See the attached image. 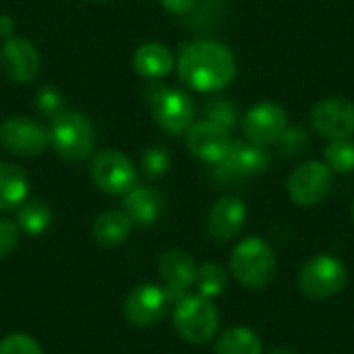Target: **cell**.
I'll return each mask as SVG.
<instances>
[{
	"mask_svg": "<svg viewBox=\"0 0 354 354\" xmlns=\"http://www.w3.org/2000/svg\"><path fill=\"white\" fill-rule=\"evenodd\" d=\"M87 2H93V4H104V2H108V0H87Z\"/></svg>",
	"mask_w": 354,
	"mask_h": 354,
	"instance_id": "cell-36",
	"label": "cell"
},
{
	"mask_svg": "<svg viewBox=\"0 0 354 354\" xmlns=\"http://www.w3.org/2000/svg\"><path fill=\"white\" fill-rule=\"evenodd\" d=\"M133 230L131 218L122 209H108L100 214L93 222V239L102 247H118L122 245Z\"/></svg>",
	"mask_w": 354,
	"mask_h": 354,
	"instance_id": "cell-21",
	"label": "cell"
},
{
	"mask_svg": "<svg viewBox=\"0 0 354 354\" xmlns=\"http://www.w3.org/2000/svg\"><path fill=\"white\" fill-rule=\"evenodd\" d=\"M185 141L189 151L207 164H218L230 151L232 145L230 131L207 118L193 122L185 133Z\"/></svg>",
	"mask_w": 354,
	"mask_h": 354,
	"instance_id": "cell-14",
	"label": "cell"
},
{
	"mask_svg": "<svg viewBox=\"0 0 354 354\" xmlns=\"http://www.w3.org/2000/svg\"><path fill=\"white\" fill-rule=\"evenodd\" d=\"M193 29H209L222 17V2L220 0H199L197 6L189 12Z\"/></svg>",
	"mask_w": 354,
	"mask_h": 354,
	"instance_id": "cell-29",
	"label": "cell"
},
{
	"mask_svg": "<svg viewBox=\"0 0 354 354\" xmlns=\"http://www.w3.org/2000/svg\"><path fill=\"white\" fill-rule=\"evenodd\" d=\"M0 145L19 158L41 156L50 145L48 129L29 116H8L0 122Z\"/></svg>",
	"mask_w": 354,
	"mask_h": 354,
	"instance_id": "cell-9",
	"label": "cell"
},
{
	"mask_svg": "<svg viewBox=\"0 0 354 354\" xmlns=\"http://www.w3.org/2000/svg\"><path fill=\"white\" fill-rule=\"evenodd\" d=\"M50 145L68 162H83L95 149V129L91 120L73 110H62L50 120Z\"/></svg>",
	"mask_w": 354,
	"mask_h": 354,
	"instance_id": "cell-3",
	"label": "cell"
},
{
	"mask_svg": "<svg viewBox=\"0 0 354 354\" xmlns=\"http://www.w3.org/2000/svg\"><path fill=\"white\" fill-rule=\"evenodd\" d=\"M0 354H44L39 344L27 334H10L0 340Z\"/></svg>",
	"mask_w": 354,
	"mask_h": 354,
	"instance_id": "cell-31",
	"label": "cell"
},
{
	"mask_svg": "<svg viewBox=\"0 0 354 354\" xmlns=\"http://www.w3.org/2000/svg\"><path fill=\"white\" fill-rule=\"evenodd\" d=\"M313 129L330 139H348L354 135V102L348 97H326L311 110Z\"/></svg>",
	"mask_w": 354,
	"mask_h": 354,
	"instance_id": "cell-11",
	"label": "cell"
},
{
	"mask_svg": "<svg viewBox=\"0 0 354 354\" xmlns=\"http://www.w3.org/2000/svg\"><path fill=\"white\" fill-rule=\"evenodd\" d=\"M276 143H278V149H280L282 156L295 158V156L305 153V149H309L311 139H309L307 131L297 124V127H286Z\"/></svg>",
	"mask_w": 354,
	"mask_h": 354,
	"instance_id": "cell-27",
	"label": "cell"
},
{
	"mask_svg": "<svg viewBox=\"0 0 354 354\" xmlns=\"http://www.w3.org/2000/svg\"><path fill=\"white\" fill-rule=\"evenodd\" d=\"M162 6L170 12V15H176V17H185L189 15L199 0H160Z\"/></svg>",
	"mask_w": 354,
	"mask_h": 354,
	"instance_id": "cell-33",
	"label": "cell"
},
{
	"mask_svg": "<svg viewBox=\"0 0 354 354\" xmlns=\"http://www.w3.org/2000/svg\"><path fill=\"white\" fill-rule=\"evenodd\" d=\"M52 222V212L41 199H25L17 207V226L21 232L29 236H39L41 232L48 230Z\"/></svg>",
	"mask_w": 354,
	"mask_h": 354,
	"instance_id": "cell-22",
	"label": "cell"
},
{
	"mask_svg": "<svg viewBox=\"0 0 354 354\" xmlns=\"http://www.w3.org/2000/svg\"><path fill=\"white\" fill-rule=\"evenodd\" d=\"M351 216H353V222H354V199H353V205H351Z\"/></svg>",
	"mask_w": 354,
	"mask_h": 354,
	"instance_id": "cell-37",
	"label": "cell"
},
{
	"mask_svg": "<svg viewBox=\"0 0 354 354\" xmlns=\"http://www.w3.org/2000/svg\"><path fill=\"white\" fill-rule=\"evenodd\" d=\"M226 282H228V276H226V270L220 263L207 261L197 270L195 284L199 288V295L205 297V299L220 297L224 292V288H226Z\"/></svg>",
	"mask_w": 354,
	"mask_h": 354,
	"instance_id": "cell-24",
	"label": "cell"
},
{
	"mask_svg": "<svg viewBox=\"0 0 354 354\" xmlns=\"http://www.w3.org/2000/svg\"><path fill=\"white\" fill-rule=\"evenodd\" d=\"M168 297L156 284H141L124 299V317L137 328H151L166 317Z\"/></svg>",
	"mask_w": 354,
	"mask_h": 354,
	"instance_id": "cell-13",
	"label": "cell"
},
{
	"mask_svg": "<svg viewBox=\"0 0 354 354\" xmlns=\"http://www.w3.org/2000/svg\"><path fill=\"white\" fill-rule=\"evenodd\" d=\"M29 195L25 170L12 162H0V212L17 209Z\"/></svg>",
	"mask_w": 354,
	"mask_h": 354,
	"instance_id": "cell-20",
	"label": "cell"
},
{
	"mask_svg": "<svg viewBox=\"0 0 354 354\" xmlns=\"http://www.w3.org/2000/svg\"><path fill=\"white\" fill-rule=\"evenodd\" d=\"M203 112H205L207 120H212V122L224 127L226 131H230V129L236 127V116H239V114H236V108H234V104H232L230 100L212 97V100L205 104Z\"/></svg>",
	"mask_w": 354,
	"mask_h": 354,
	"instance_id": "cell-28",
	"label": "cell"
},
{
	"mask_svg": "<svg viewBox=\"0 0 354 354\" xmlns=\"http://www.w3.org/2000/svg\"><path fill=\"white\" fill-rule=\"evenodd\" d=\"M0 66L10 81L29 83L37 77L41 58H39L37 48L29 39L12 35L4 39L0 48Z\"/></svg>",
	"mask_w": 354,
	"mask_h": 354,
	"instance_id": "cell-15",
	"label": "cell"
},
{
	"mask_svg": "<svg viewBox=\"0 0 354 354\" xmlns=\"http://www.w3.org/2000/svg\"><path fill=\"white\" fill-rule=\"evenodd\" d=\"M241 127L247 141L268 147L270 143L278 141V137L288 127V114L276 102H261L243 116Z\"/></svg>",
	"mask_w": 354,
	"mask_h": 354,
	"instance_id": "cell-12",
	"label": "cell"
},
{
	"mask_svg": "<svg viewBox=\"0 0 354 354\" xmlns=\"http://www.w3.org/2000/svg\"><path fill=\"white\" fill-rule=\"evenodd\" d=\"M270 354H299L297 351H292V348H276V351H272Z\"/></svg>",
	"mask_w": 354,
	"mask_h": 354,
	"instance_id": "cell-35",
	"label": "cell"
},
{
	"mask_svg": "<svg viewBox=\"0 0 354 354\" xmlns=\"http://www.w3.org/2000/svg\"><path fill=\"white\" fill-rule=\"evenodd\" d=\"M19 245V226L8 218H0V259L8 257Z\"/></svg>",
	"mask_w": 354,
	"mask_h": 354,
	"instance_id": "cell-32",
	"label": "cell"
},
{
	"mask_svg": "<svg viewBox=\"0 0 354 354\" xmlns=\"http://www.w3.org/2000/svg\"><path fill=\"white\" fill-rule=\"evenodd\" d=\"M176 71L180 81L191 89L216 93L234 81L236 58L232 50L218 39H193L180 44Z\"/></svg>",
	"mask_w": 354,
	"mask_h": 354,
	"instance_id": "cell-1",
	"label": "cell"
},
{
	"mask_svg": "<svg viewBox=\"0 0 354 354\" xmlns=\"http://www.w3.org/2000/svg\"><path fill=\"white\" fill-rule=\"evenodd\" d=\"M332 185L334 174L328 164L319 160H307L290 172L286 180V191L297 205L313 207L330 195Z\"/></svg>",
	"mask_w": 354,
	"mask_h": 354,
	"instance_id": "cell-8",
	"label": "cell"
},
{
	"mask_svg": "<svg viewBox=\"0 0 354 354\" xmlns=\"http://www.w3.org/2000/svg\"><path fill=\"white\" fill-rule=\"evenodd\" d=\"M216 354H261V340L249 328H230L218 338Z\"/></svg>",
	"mask_w": 354,
	"mask_h": 354,
	"instance_id": "cell-23",
	"label": "cell"
},
{
	"mask_svg": "<svg viewBox=\"0 0 354 354\" xmlns=\"http://www.w3.org/2000/svg\"><path fill=\"white\" fill-rule=\"evenodd\" d=\"M346 284V268L332 255L311 257L299 274L301 290L311 299H330Z\"/></svg>",
	"mask_w": 354,
	"mask_h": 354,
	"instance_id": "cell-10",
	"label": "cell"
},
{
	"mask_svg": "<svg viewBox=\"0 0 354 354\" xmlns=\"http://www.w3.org/2000/svg\"><path fill=\"white\" fill-rule=\"evenodd\" d=\"M15 33V21L8 15H0V37L8 39Z\"/></svg>",
	"mask_w": 354,
	"mask_h": 354,
	"instance_id": "cell-34",
	"label": "cell"
},
{
	"mask_svg": "<svg viewBox=\"0 0 354 354\" xmlns=\"http://www.w3.org/2000/svg\"><path fill=\"white\" fill-rule=\"evenodd\" d=\"M35 106H37V110L44 114V116H48V118H54V116H58L62 110H64V104H62V95H60V91L56 89V87H41L39 91H37V95H35Z\"/></svg>",
	"mask_w": 354,
	"mask_h": 354,
	"instance_id": "cell-30",
	"label": "cell"
},
{
	"mask_svg": "<svg viewBox=\"0 0 354 354\" xmlns=\"http://www.w3.org/2000/svg\"><path fill=\"white\" fill-rule=\"evenodd\" d=\"M247 222V205L236 195H224L218 199L207 216V234L218 241L226 243L243 230Z\"/></svg>",
	"mask_w": 354,
	"mask_h": 354,
	"instance_id": "cell-17",
	"label": "cell"
},
{
	"mask_svg": "<svg viewBox=\"0 0 354 354\" xmlns=\"http://www.w3.org/2000/svg\"><path fill=\"white\" fill-rule=\"evenodd\" d=\"M220 326L218 309L214 307L212 299H205L201 295L185 297L176 303L174 309V330L176 334L195 346L207 344Z\"/></svg>",
	"mask_w": 354,
	"mask_h": 354,
	"instance_id": "cell-5",
	"label": "cell"
},
{
	"mask_svg": "<svg viewBox=\"0 0 354 354\" xmlns=\"http://www.w3.org/2000/svg\"><path fill=\"white\" fill-rule=\"evenodd\" d=\"M326 164L332 172L338 174H348L354 170V141L348 139H336L330 141L328 147L324 149Z\"/></svg>",
	"mask_w": 354,
	"mask_h": 354,
	"instance_id": "cell-25",
	"label": "cell"
},
{
	"mask_svg": "<svg viewBox=\"0 0 354 354\" xmlns=\"http://www.w3.org/2000/svg\"><path fill=\"white\" fill-rule=\"evenodd\" d=\"M133 68L147 81H160L174 68V56L168 46L160 41H147L135 50Z\"/></svg>",
	"mask_w": 354,
	"mask_h": 354,
	"instance_id": "cell-19",
	"label": "cell"
},
{
	"mask_svg": "<svg viewBox=\"0 0 354 354\" xmlns=\"http://www.w3.org/2000/svg\"><path fill=\"white\" fill-rule=\"evenodd\" d=\"M122 212L131 218L133 226H151L164 212L166 199L162 191L149 185H137L122 195Z\"/></svg>",
	"mask_w": 354,
	"mask_h": 354,
	"instance_id": "cell-18",
	"label": "cell"
},
{
	"mask_svg": "<svg viewBox=\"0 0 354 354\" xmlns=\"http://www.w3.org/2000/svg\"><path fill=\"white\" fill-rule=\"evenodd\" d=\"M158 268L168 301L178 303L180 299H185L197 278V266L193 257L183 249H172L162 255Z\"/></svg>",
	"mask_w": 354,
	"mask_h": 354,
	"instance_id": "cell-16",
	"label": "cell"
},
{
	"mask_svg": "<svg viewBox=\"0 0 354 354\" xmlns=\"http://www.w3.org/2000/svg\"><path fill=\"white\" fill-rule=\"evenodd\" d=\"M170 164H172V156L162 145H151L141 153V172L149 180L162 178L170 170Z\"/></svg>",
	"mask_w": 354,
	"mask_h": 354,
	"instance_id": "cell-26",
	"label": "cell"
},
{
	"mask_svg": "<svg viewBox=\"0 0 354 354\" xmlns=\"http://www.w3.org/2000/svg\"><path fill=\"white\" fill-rule=\"evenodd\" d=\"M272 156L266 145L251 141H232L230 151L214 164V178L220 185L236 187L255 174H263L270 168Z\"/></svg>",
	"mask_w": 354,
	"mask_h": 354,
	"instance_id": "cell-6",
	"label": "cell"
},
{
	"mask_svg": "<svg viewBox=\"0 0 354 354\" xmlns=\"http://www.w3.org/2000/svg\"><path fill=\"white\" fill-rule=\"evenodd\" d=\"M278 261L272 245L261 236L241 241L230 255V272L236 282L249 290H261L276 278Z\"/></svg>",
	"mask_w": 354,
	"mask_h": 354,
	"instance_id": "cell-2",
	"label": "cell"
},
{
	"mask_svg": "<svg viewBox=\"0 0 354 354\" xmlns=\"http://www.w3.org/2000/svg\"><path fill=\"white\" fill-rule=\"evenodd\" d=\"M91 180L93 185L108 195H127L137 187L139 174L129 156L116 149H104L91 160Z\"/></svg>",
	"mask_w": 354,
	"mask_h": 354,
	"instance_id": "cell-7",
	"label": "cell"
},
{
	"mask_svg": "<svg viewBox=\"0 0 354 354\" xmlns=\"http://www.w3.org/2000/svg\"><path fill=\"white\" fill-rule=\"evenodd\" d=\"M145 97L151 108V116L156 124L164 133L176 137L187 133V129L193 124L195 104L191 95L185 93L183 89L164 85L160 81H151L145 87Z\"/></svg>",
	"mask_w": 354,
	"mask_h": 354,
	"instance_id": "cell-4",
	"label": "cell"
}]
</instances>
